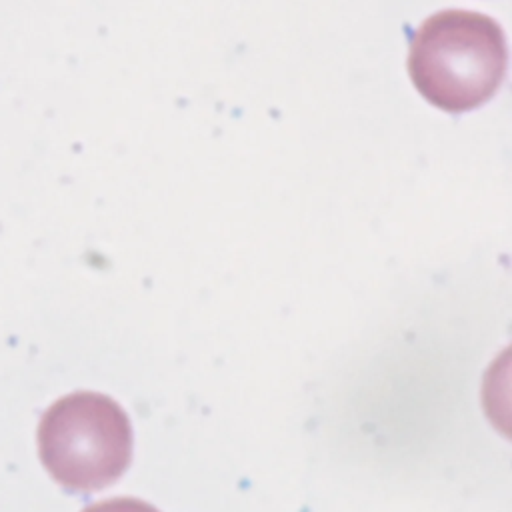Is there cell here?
Masks as SVG:
<instances>
[{"label": "cell", "mask_w": 512, "mask_h": 512, "mask_svg": "<svg viewBox=\"0 0 512 512\" xmlns=\"http://www.w3.org/2000/svg\"><path fill=\"white\" fill-rule=\"evenodd\" d=\"M82 512H160L156 510L152 504L138 500V498H108V500H100L96 504L86 506Z\"/></svg>", "instance_id": "cell-3"}, {"label": "cell", "mask_w": 512, "mask_h": 512, "mask_svg": "<svg viewBox=\"0 0 512 512\" xmlns=\"http://www.w3.org/2000/svg\"><path fill=\"white\" fill-rule=\"evenodd\" d=\"M38 454L66 490L96 492L114 484L132 460V428L106 394L80 390L58 398L38 424Z\"/></svg>", "instance_id": "cell-2"}, {"label": "cell", "mask_w": 512, "mask_h": 512, "mask_svg": "<svg viewBox=\"0 0 512 512\" xmlns=\"http://www.w3.org/2000/svg\"><path fill=\"white\" fill-rule=\"evenodd\" d=\"M506 62L502 28L484 14L456 8L426 18L408 50V74L420 96L452 114L490 100Z\"/></svg>", "instance_id": "cell-1"}]
</instances>
